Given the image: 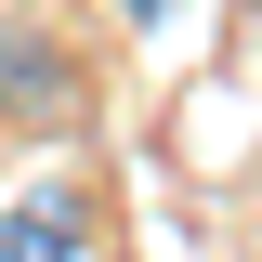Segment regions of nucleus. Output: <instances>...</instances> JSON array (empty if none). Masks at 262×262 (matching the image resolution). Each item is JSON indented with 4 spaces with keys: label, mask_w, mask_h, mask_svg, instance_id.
Instances as JSON below:
<instances>
[{
    "label": "nucleus",
    "mask_w": 262,
    "mask_h": 262,
    "mask_svg": "<svg viewBox=\"0 0 262 262\" xmlns=\"http://www.w3.org/2000/svg\"><path fill=\"white\" fill-rule=\"evenodd\" d=\"M92 223L66 210V196H27V210H0V262H79Z\"/></svg>",
    "instance_id": "obj_1"
},
{
    "label": "nucleus",
    "mask_w": 262,
    "mask_h": 262,
    "mask_svg": "<svg viewBox=\"0 0 262 262\" xmlns=\"http://www.w3.org/2000/svg\"><path fill=\"white\" fill-rule=\"evenodd\" d=\"M118 13H158V0H118Z\"/></svg>",
    "instance_id": "obj_2"
}]
</instances>
